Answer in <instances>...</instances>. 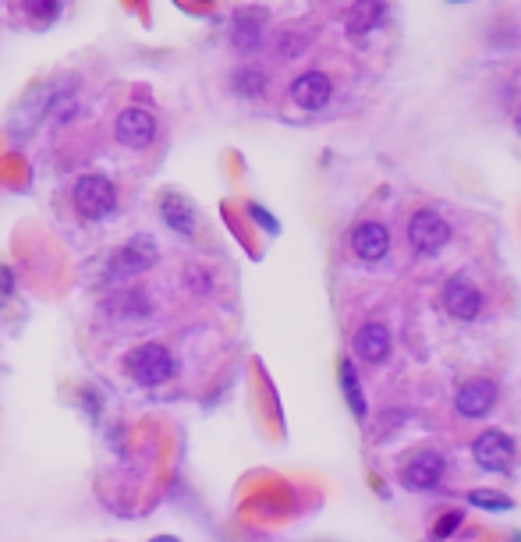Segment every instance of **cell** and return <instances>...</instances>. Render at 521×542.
Returning <instances> with one entry per match:
<instances>
[{"label": "cell", "instance_id": "cell-1", "mask_svg": "<svg viewBox=\"0 0 521 542\" xmlns=\"http://www.w3.org/2000/svg\"><path fill=\"white\" fill-rule=\"evenodd\" d=\"M125 372L132 376L139 387H164V383L174 380V372H178V358L164 348V344H139L135 351L125 355Z\"/></svg>", "mask_w": 521, "mask_h": 542}, {"label": "cell", "instance_id": "cell-2", "mask_svg": "<svg viewBox=\"0 0 521 542\" xmlns=\"http://www.w3.org/2000/svg\"><path fill=\"white\" fill-rule=\"evenodd\" d=\"M75 210L82 213L86 220H103L117 210V188L110 178L103 174H86V178L75 185Z\"/></svg>", "mask_w": 521, "mask_h": 542}, {"label": "cell", "instance_id": "cell-3", "mask_svg": "<svg viewBox=\"0 0 521 542\" xmlns=\"http://www.w3.org/2000/svg\"><path fill=\"white\" fill-rule=\"evenodd\" d=\"M447 241H451V224L436 210H419L412 213L408 220V245L412 252L419 256H436V252H444Z\"/></svg>", "mask_w": 521, "mask_h": 542}, {"label": "cell", "instance_id": "cell-4", "mask_svg": "<svg viewBox=\"0 0 521 542\" xmlns=\"http://www.w3.org/2000/svg\"><path fill=\"white\" fill-rule=\"evenodd\" d=\"M156 241L149 238V234H139V238H132L125 248H117V256L107 263V277L110 280H128V277H139V273H146L149 266L156 263Z\"/></svg>", "mask_w": 521, "mask_h": 542}, {"label": "cell", "instance_id": "cell-5", "mask_svg": "<svg viewBox=\"0 0 521 542\" xmlns=\"http://www.w3.org/2000/svg\"><path fill=\"white\" fill-rule=\"evenodd\" d=\"M514 454H518V447H514L511 436L500 433V429H486V433H479L472 443L475 465L486 468V472H507V468L514 465Z\"/></svg>", "mask_w": 521, "mask_h": 542}, {"label": "cell", "instance_id": "cell-6", "mask_svg": "<svg viewBox=\"0 0 521 542\" xmlns=\"http://www.w3.org/2000/svg\"><path fill=\"white\" fill-rule=\"evenodd\" d=\"M493 404H497V383L475 376V380H465L454 394V408H458L461 419H483L490 415Z\"/></svg>", "mask_w": 521, "mask_h": 542}, {"label": "cell", "instance_id": "cell-7", "mask_svg": "<svg viewBox=\"0 0 521 542\" xmlns=\"http://www.w3.org/2000/svg\"><path fill=\"white\" fill-rule=\"evenodd\" d=\"M114 135H117V142H121V146H128V149L153 146V139H156V117L149 114V110H142V107H128L125 114H117Z\"/></svg>", "mask_w": 521, "mask_h": 542}, {"label": "cell", "instance_id": "cell-8", "mask_svg": "<svg viewBox=\"0 0 521 542\" xmlns=\"http://www.w3.org/2000/svg\"><path fill=\"white\" fill-rule=\"evenodd\" d=\"M444 309L451 312L454 319H461V323H472V319L483 312V291H479L465 273H458V277H451L444 287Z\"/></svg>", "mask_w": 521, "mask_h": 542}, {"label": "cell", "instance_id": "cell-9", "mask_svg": "<svg viewBox=\"0 0 521 542\" xmlns=\"http://www.w3.org/2000/svg\"><path fill=\"white\" fill-rule=\"evenodd\" d=\"M444 472H447V461L440 450H419L415 457H408L405 472H401V479H405L408 489H436L440 482H444Z\"/></svg>", "mask_w": 521, "mask_h": 542}, {"label": "cell", "instance_id": "cell-10", "mask_svg": "<svg viewBox=\"0 0 521 542\" xmlns=\"http://www.w3.org/2000/svg\"><path fill=\"white\" fill-rule=\"evenodd\" d=\"M351 252L358 259H366V263H376L390 252V231L376 220H366V224H358L351 231Z\"/></svg>", "mask_w": 521, "mask_h": 542}, {"label": "cell", "instance_id": "cell-11", "mask_svg": "<svg viewBox=\"0 0 521 542\" xmlns=\"http://www.w3.org/2000/svg\"><path fill=\"white\" fill-rule=\"evenodd\" d=\"M330 78L323 75V71H305V75H298L295 82H291V100L298 103L302 110H319L330 103Z\"/></svg>", "mask_w": 521, "mask_h": 542}, {"label": "cell", "instance_id": "cell-12", "mask_svg": "<svg viewBox=\"0 0 521 542\" xmlns=\"http://www.w3.org/2000/svg\"><path fill=\"white\" fill-rule=\"evenodd\" d=\"M160 217H164V224L171 227V231L192 238L199 213H195V206L181 192H164V195H160Z\"/></svg>", "mask_w": 521, "mask_h": 542}, {"label": "cell", "instance_id": "cell-13", "mask_svg": "<svg viewBox=\"0 0 521 542\" xmlns=\"http://www.w3.org/2000/svg\"><path fill=\"white\" fill-rule=\"evenodd\" d=\"M355 355L362 358V362H387L390 358V330L383 323H366L362 330L355 333Z\"/></svg>", "mask_w": 521, "mask_h": 542}, {"label": "cell", "instance_id": "cell-14", "mask_svg": "<svg viewBox=\"0 0 521 542\" xmlns=\"http://www.w3.org/2000/svg\"><path fill=\"white\" fill-rule=\"evenodd\" d=\"M387 22V4L383 0H355L348 11V32L351 36H369L373 29Z\"/></svg>", "mask_w": 521, "mask_h": 542}, {"label": "cell", "instance_id": "cell-15", "mask_svg": "<svg viewBox=\"0 0 521 542\" xmlns=\"http://www.w3.org/2000/svg\"><path fill=\"white\" fill-rule=\"evenodd\" d=\"M231 39L242 54H252V50L259 47V39H263V15H256V11H242V15L234 18Z\"/></svg>", "mask_w": 521, "mask_h": 542}, {"label": "cell", "instance_id": "cell-16", "mask_svg": "<svg viewBox=\"0 0 521 542\" xmlns=\"http://www.w3.org/2000/svg\"><path fill=\"white\" fill-rule=\"evenodd\" d=\"M341 387H344V401H348L351 415H355V419H366V397H362V383H358L351 362H341Z\"/></svg>", "mask_w": 521, "mask_h": 542}, {"label": "cell", "instance_id": "cell-17", "mask_svg": "<svg viewBox=\"0 0 521 542\" xmlns=\"http://www.w3.org/2000/svg\"><path fill=\"white\" fill-rule=\"evenodd\" d=\"M263 89H266L263 71L245 68V71H238V75H234V93H238V96H249V100H256V96H263Z\"/></svg>", "mask_w": 521, "mask_h": 542}, {"label": "cell", "instance_id": "cell-18", "mask_svg": "<svg viewBox=\"0 0 521 542\" xmlns=\"http://www.w3.org/2000/svg\"><path fill=\"white\" fill-rule=\"evenodd\" d=\"M468 504H475V507H486V511H511V496H504V493H493V489H472L468 493Z\"/></svg>", "mask_w": 521, "mask_h": 542}, {"label": "cell", "instance_id": "cell-19", "mask_svg": "<svg viewBox=\"0 0 521 542\" xmlns=\"http://www.w3.org/2000/svg\"><path fill=\"white\" fill-rule=\"evenodd\" d=\"M25 11H29L36 22H54L57 11H61V0H25Z\"/></svg>", "mask_w": 521, "mask_h": 542}, {"label": "cell", "instance_id": "cell-20", "mask_svg": "<svg viewBox=\"0 0 521 542\" xmlns=\"http://www.w3.org/2000/svg\"><path fill=\"white\" fill-rule=\"evenodd\" d=\"M458 525H461V514L451 511L444 521H440V525H436V539H447V535H454V528H458Z\"/></svg>", "mask_w": 521, "mask_h": 542}, {"label": "cell", "instance_id": "cell-21", "mask_svg": "<svg viewBox=\"0 0 521 542\" xmlns=\"http://www.w3.org/2000/svg\"><path fill=\"white\" fill-rule=\"evenodd\" d=\"M249 213H252V217H256V220H259V224L266 227V231H277V220H273V217H270V213H266V210H259L256 202H252V206H249Z\"/></svg>", "mask_w": 521, "mask_h": 542}, {"label": "cell", "instance_id": "cell-22", "mask_svg": "<svg viewBox=\"0 0 521 542\" xmlns=\"http://www.w3.org/2000/svg\"><path fill=\"white\" fill-rule=\"evenodd\" d=\"M153 542H178L174 535H160V539H153Z\"/></svg>", "mask_w": 521, "mask_h": 542}, {"label": "cell", "instance_id": "cell-23", "mask_svg": "<svg viewBox=\"0 0 521 542\" xmlns=\"http://www.w3.org/2000/svg\"><path fill=\"white\" fill-rule=\"evenodd\" d=\"M514 121H518V132H521V110H518V117H514Z\"/></svg>", "mask_w": 521, "mask_h": 542}, {"label": "cell", "instance_id": "cell-24", "mask_svg": "<svg viewBox=\"0 0 521 542\" xmlns=\"http://www.w3.org/2000/svg\"><path fill=\"white\" fill-rule=\"evenodd\" d=\"M454 4H461V0H454Z\"/></svg>", "mask_w": 521, "mask_h": 542}]
</instances>
